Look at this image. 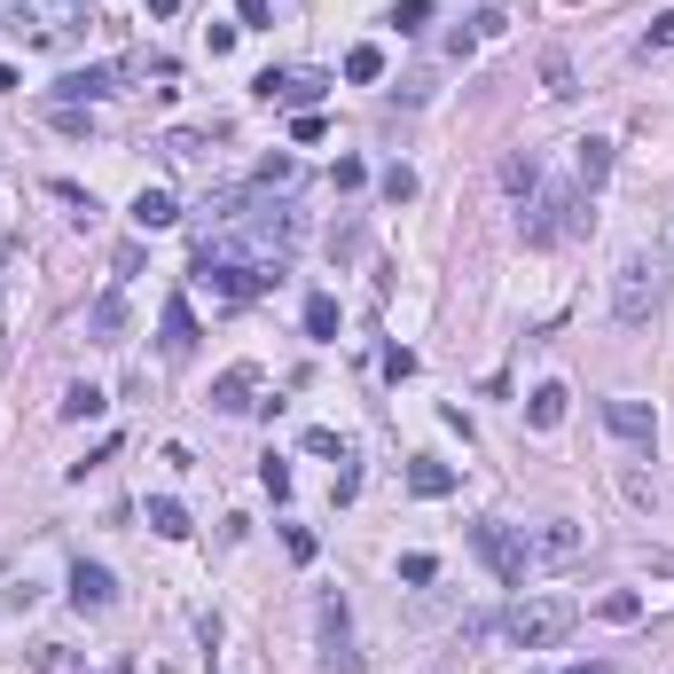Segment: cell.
Wrapping results in <instances>:
<instances>
[{"label":"cell","mask_w":674,"mask_h":674,"mask_svg":"<svg viewBox=\"0 0 674 674\" xmlns=\"http://www.w3.org/2000/svg\"><path fill=\"white\" fill-rule=\"evenodd\" d=\"M659 307H666V267H659V251H627L612 267V314L627 329H644V322H659Z\"/></svg>","instance_id":"6da1fadb"},{"label":"cell","mask_w":674,"mask_h":674,"mask_svg":"<svg viewBox=\"0 0 674 674\" xmlns=\"http://www.w3.org/2000/svg\"><path fill=\"white\" fill-rule=\"evenodd\" d=\"M526 205H533V212H526L518 228H526V244H533V251H549V244H565V235H581V228H588L581 189H533Z\"/></svg>","instance_id":"7a4b0ae2"},{"label":"cell","mask_w":674,"mask_h":674,"mask_svg":"<svg viewBox=\"0 0 674 674\" xmlns=\"http://www.w3.org/2000/svg\"><path fill=\"white\" fill-rule=\"evenodd\" d=\"M572 620H581V604H572V596H526L518 612H510V644L549 651V644H565V635H572Z\"/></svg>","instance_id":"3957f363"},{"label":"cell","mask_w":674,"mask_h":674,"mask_svg":"<svg viewBox=\"0 0 674 674\" xmlns=\"http://www.w3.org/2000/svg\"><path fill=\"white\" fill-rule=\"evenodd\" d=\"M314 627H322V674H361V659H353V612H346L337 588L314 596Z\"/></svg>","instance_id":"277c9868"},{"label":"cell","mask_w":674,"mask_h":674,"mask_svg":"<svg viewBox=\"0 0 674 674\" xmlns=\"http://www.w3.org/2000/svg\"><path fill=\"white\" fill-rule=\"evenodd\" d=\"M470 549H479L487 557V572H494V581L502 588H518L526 581V533H510V526H502V518H479V526H470Z\"/></svg>","instance_id":"5b68a950"},{"label":"cell","mask_w":674,"mask_h":674,"mask_svg":"<svg viewBox=\"0 0 674 674\" xmlns=\"http://www.w3.org/2000/svg\"><path fill=\"white\" fill-rule=\"evenodd\" d=\"M251 87H259V103H275V111H314L322 94H329L322 72H259Z\"/></svg>","instance_id":"8992f818"},{"label":"cell","mask_w":674,"mask_h":674,"mask_svg":"<svg viewBox=\"0 0 674 674\" xmlns=\"http://www.w3.org/2000/svg\"><path fill=\"white\" fill-rule=\"evenodd\" d=\"M72 604H79V612H111V604H118V581H111V565L79 557V565H72Z\"/></svg>","instance_id":"52a82bcc"},{"label":"cell","mask_w":674,"mask_h":674,"mask_svg":"<svg viewBox=\"0 0 674 674\" xmlns=\"http://www.w3.org/2000/svg\"><path fill=\"white\" fill-rule=\"evenodd\" d=\"M157 346H165V361H189V353H196V314H189V298H165Z\"/></svg>","instance_id":"ba28073f"},{"label":"cell","mask_w":674,"mask_h":674,"mask_svg":"<svg viewBox=\"0 0 674 674\" xmlns=\"http://www.w3.org/2000/svg\"><path fill=\"white\" fill-rule=\"evenodd\" d=\"M526 557H533V565H572V557H581V526H572V518H549V526L526 542Z\"/></svg>","instance_id":"9c48e42d"},{"label":"cell","mask_w":674,"mask_h":674,"mask_svg":"<svg viewBox=\"0 0 674 674\" xmlns=\"http://www.w3.org/2000/svg\"><path fill=\"white\" fill-rule=\"evenodd\" d=\"M604 424H612L627 448H651L659 440V416L644 409V400H604Z\"/></svg>","instance_id":"30bf717a"},{"label":"cell","mask_w":674,"mask_h":674,"mask_svg":"<svg viewBox=\"0 0 674 674\" xmlns=\"http://www.w3.org/2000/svg\"><path fill=\"white\" fill-rule=\"evenodd\" d=\"M251 392H259V368H251V361H235V368H220L212 409H220V416H244V409H251Z\"/></svg>","instance_id":"8fae6325"},{"label":"cell","mask_w":674,"mask_h":674,"mask_svg":"<svg viewBox=\"0 0 674 674\" xmlns=\"http://www.w3.org/2000/svg\"><path fill=\"white\" fill-rule=\"evenodd\" d=\"M111 63H87V72H63L55 79V103H94V94H111Z\"/></svg>","instance_id":"7c38bea8"},{"label":"cell","mask_w":674,"mask_h":674,"mask_svg":"<svg viewBox=\"0 0 674 674\" xmlns=\"http://www.w3.org/2000/svg\"><path fill=\"white\" fill-rule=\"evenodd\" d=\"M604 173H612V142H581V150H572V181H581V196H596Z\"/></svg>","instance_id":"4fadbf2b"},{"label":"cell","mask_w":674,"mask_h":674,"mask_svg":"<svg viewBox=\"0 0 674 674\" xmlns=\"http://www.w3.org/2000/svg\"><path fill=\"white\" fill-rule=\"evenodd\" d=\"M565 409H572V392H565V385H533L526 424H533V431H557V424H565Z\"/></svg>","instance_id":"5bb4252c"},{"label":"cell","mask_w":674,"mask_h":674,"mask_svg":"<svg viewBox=\"0 0 674 674\" xmlns=\"http://www.w3.org/2000/svg\"><path fill=\"white\" fill-rule=\"evenodd\" d=\"M173 220H181V205H173V196H165V189H142V196H133V228H142V235L173 228Z\"/></svg>","instance_id":"9a60e30c"},{"label":"cell","mask_w":674,"mask_h":674,"mask_svg":"<svg viewBox=\"0 0 674 674\" xmlns=\"http://www.w3.org/2000/svg\"><path fill=\"white\" fill-rule=\"evenodd\" d=\"M502 189H510V196H533V189H542V157H533V150H510V157H502Z\"/></svg>","instance_id":"2e32d148"},{"label":"cell","mask_w":674,"mask_h":674,"mask_svg":"<svg viewBox=\"0 0 674 674\" xmlns=\"http://www.w3.org/2000/svg\"><path fill=\"white\" fill-rule=\"evenodd\" d=\"M409 487H416L424 502H440V494H455V470L431 463V455H416V463H409Z\"/></svg>","instance_id":"e0dca14e"},{"label":"cell","mask_w":674,"mask_h":674,"mask_svg":"<svg viewBox=\"0 0 674 674\" xmlns=\"http://www.w3.org/2000/svg\"><path fill=\"white\" fill-rule=\"evenodd\" d=\"M103 409H111V400L94 392V385H63V400H55V416H63V424H87V416H103Z\"/></svg>","instance_id":"ac0fdd59"},{"label":"cell","mask_w":674,"mask_h":674,"mask_svg":"<svg viewBox=\"0 0 674 674\" xmlns=\"http://www.w3.org/2000/svg\"><path fill=\"white\" fill-rule=\"evenodd\" d=\"M150 533H157V542H189V510H181L173 494H157V502H150Z\"/></svg>","instance_id":"d6986e66"},{"label":"cell","mask_w":674,"mask_h":674,"mask_svg":"<svg viewBox=\"0 0 674 674\" xmlns=\"http://www.w3.org/2000/svg\"><path fill=\"white\" fill-rule=\"evenodd\" d=\"M596 612L612 620V627H635V620H644V596H635V588H612V596L596 604Z\"/></svg>","instance_id":"ffe728a7"},{"label":"cell","mask_w":674,"mask_h":674,"mask_svg":"<svg viewBox=\"0 0 674 674\" xmlns=\"http://www.w3.org/2000/svg\"><path fill=\"white\" fill-rule=\"evenodd\" d=\"M307 337H337V298H329V290L307 298Z\"/></svg>","instance_id":"44dd1931"},{"label":"cell","mask_w":674,"mask_h":674,"mask_svg":"<svg viewBox=\"0 0 674 674\" xmlns=\"http://www.w3.org/2000/svg\"><path fill=\"white\" fill-rule=\"evenodd\" d=\"M346 79H353V87L385 79V48H353V55H346Z\"/></svg>","instance_id":"7402d4cb"},{"label":"cell","mask_w":674,"mask_h":674,"mask_svg":"<svg viewBox=\"0 0 674 674\" xmlns=\"http://www.w3.org/2000/svg\"><path fill=\"white\" fill-rule=\"evenodd\" d=\"M87 329L103 337V346H118V329H126V307H118V298H103V307L87 314Z\"/></svg>","instance_id":"603a6c76"},{"label":"cell","mask_w":674,"mask_h":674,"mask_svg":"<svg viewBox=\"0 0 674 674\" xmlns=\"http://www.w3.org/2000/svg\"><path fill=\"white\" fill-rule=\"evenodd\" d=\"M542 87L557 94V103H565V94H581V87H572V63H565V55H542Z\"/></svg>","instance_id":"cb8c5ba5"},{"label":"cell","mask_w":674,"mask_h":674,"mask_svg":"<svg viewBox=\"0 0 674 674\" xmlns=\"http://www.w3.org/2000/svg\"><path fill=\"white\" fill-rule=\"evenodd\" d=\"M251 181H259V189H290V181H298V157H267Z\"/></svg>","instance_id":"d4e9b609"},{"label":"cell","mask_w":674,"mask_h":674,"mask_svg":"<svg viewBox=\"0 0 674 674\" xmlns=\"http://www.w3.org/2000/svg\"><path fill=\"white\" fill-rule=\"evenodd\" d=\"M431 572H440V557H424V549H416V557H400V581H409V588H424Z\"/></svg>","instance_id":"484cf974"},{"label":"cell","mask_w":674,"mask_h":674,"mask_svg":"<svg viewBox=\"0 0 674 674\" xmlns=\"http://www.w3.org/2000/svg\"><path fill=\"white\" fill-rule=\"evenodd\" d=\"M392 24H400V31H424V24H431V0H400Z\"/></svg>","instance_id":"4316f807"},{"label":"cell","mask_w":674,"mask_h":674,"mask_svg":"<svg viewBox=\"0 0 674 674\" xmlns=\"http://www.w3.org/2000/svg\"><path fill=\"white\" fill-rule=\"evenodd\" d=\"M307 455H337V463H346V440H337L329 424H314V431H307Z\"/></svg>","instance_id":"83f0119b"},{"label":"cell","mask_w":674,"mask_h":674,"mask_svg":"<svg viewBox=\"0 0 674 674\" xmlns=\"http://www.w3.org/2000/svg\"><path fill=\"white\" fill-rule=\"evenodd\" d=\"M385 196H392V205H409V196H416V173H409V165H392V173H385Z\"/></svg>","instance_id":"f1b7e54d"},{"label":"cell","mask_w":674,"mask_h":674,"mask_svg":"<svg viewBox=\"0 0 674 674\" xmlns=\"http://www.w3.org/2000/svg\"><path fill=\"white\" fill-rule=\"evenodd\" d=\"M283 549H290V565H314V533H307V526H290V533H283Z\"/></svg>","instance_id":"f546056e"},{"label":"cell","mask_w":674,"mask_h":674,"mask_svg":"<svg viewBox=\"0 0 674 674\" xmlns=\"http://www.w3.org/2000/svg\"><path fill=\"white\" fill-rule=\"evenodd\" d=\"M259 487H267V494H275V502H283V494H290V463L275 455V463H267V470H259Z\"/></svg>","instance_id":"4dcf8cb0"},{"label":"cell","mask_w":674,"mask_h":674,"mask_svg":"<svg viewBox=\"0 0 674 674\" xmlns=\"http://www.w3.org/2000/svg\"><path fill=\"white\" fill-rule=\"evenodd\" d=\"M235 16H244V31H267V24H275V9H267V0H235Z\"/></svg>","instance_id":"1f68e13d"},{"label":"cell","mask_w":674,"mask_h":674,"mask_svg":"<svg viewBox=\"0 0 674 674\" xmlns=\"http://www.w3.org/2000/svg\"><path fill=\"white\" fill-rule=\"evenodd\" d=\"M651 48H674V9H666V16H651V31H644V55H651Z\"/></svg>","instance_id":"d6a6232c"},{"label":"cell","mask_w":674,"mask_h":674,"mask_svg":"<svg viewBox=\"0 0 674 674\" xmlns=\"http://www.w3.org/2000/svg\"><path fill=\"white\" fill-rule=\"evenodd\" d=\"M385 377H392V385H400V377H416V353H409V346H392V353H385Z\"/></svg>","instance_id":"836d02e7"},{"label":"cell","mask_w":674,"mask_h":674,"mask_svg":"<svg viewBox=\"0 0 674 674\" xmlns=\"http://www.w3.org/2000/svg\"><path fill=\"white\" fill-rule=\"evenodd\" d=\"M55 196H63V205H72V212H79V220H87V212H94V196H87V189H79V181H55Z\"/></svg>","instance_id":"e575fe53"},{"label":"cell","mask_w":674,"mask_h":674,"mask_svg":"<svg viewBox=\"0 0 674 674\" xmlns=\"http://www.w3.org/2000/svg\"><path fill=\"white\" fill-rule=\"evenodd\" d=\"M470 31H479V40H502V31H510V16H502V9H479V24H470Z\"/></svg>","instance_id":"d590c367"},{"label":"cell","mask_w":674,"mask_h":674,"mask_svg":"<svg viewBox=\"0 0 674 674\" xmlns=\"http://www.w3.org/2000/svg\"><path fill=\"white\" fill-rule=\"evenodd\" d=\"M565 674H612V666H604V659H588V666H565Z\"/></svg>","instance_id":"8d00e7d4"},{"label":"cell","mask_w":674,"mask_h":674,"mask_svg":"<svg viewBox=\"0 0 674 674\" xmlns=\"http://www.w3.org/2000/svg\"><path fill=\"white\" fill-rule=\"evenodd\" d=\"M9 87H16V63H0V94H9Z\"/></svg>","instance_id":"74e56055"}]
</instances>
